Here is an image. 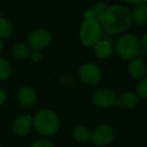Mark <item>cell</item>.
<instances>
[{
  "label": "cell",
  "mask_w": 147,
  "mask_h": 147,
  "mask_svg": "<svg viewBox=\"0 0 147 147\" xmlns=\"http://www.w3.org/2000/svg\"><path fill=\"white\" fill-rule=\"evenodd\" d=\"M98 19L108 33H121L130 26L132 13L124 5L116 4L108 7Z\"/></svg>",
  "instance_id": "cell-1"
},
{
  "label": "cell",
  "mask_w": 147,
  "mask_h": 147,
  "mask_svg": "<svg viewBox=\"0 0 147 147\" xmlns=\"http://www.w3.org/2000/svg\"><path fill=\"white\" fill-rule=\"evenodd\" d=\"M59 118L51 110H41L33 118V127L41 135L51 136L59 129Z\"/></svg>",
  "instance_id": "cell-2"
},
{
  "label": "cell",
  "mask_w": 147,
  "mask_h": 147,
  "mask_svg": "<svg viewBox=\"0 0 147 147\" xmlns=\"http://www.w3.org/2000/svg\"><path fill=\"white\" fill-rule=\"evenodd\" d=\"M102 36V26L97 17H88L83 21L80 31L81 41L86 47L95 45Z\"/></svg>",
  "instance_id": "cell-3"
},
{
  "label": "cell",
  "mask_w": 147,
  "mask_h": 147,
  "mask_svg": "<svg viewBox=\"0 0 147 147\" xmlns=\"http://www.w3.org/2000/svg\"><path fill=\"white\" fill-rule=\"evenodd\" d=\"M116 51L123 59H132L140 53V41L134 34H124L116 43Z\"/></svg>",
  "instance_id": "cell-4"
},
{
  "label": "cell",
  "mask_w": 147,
  "mask_h": 147,
  "mask_svg": "<svg viewBox=\"0 0 147 147\" xmlns=\"http://www.w3.org/2000/svg\"><path fill=\"white\" fill-rule=\"evenodd\" d=\"M101 69L95 63H88L83 65L79 69V77L83 82L89 85H97L101 79Z\"/></svg>",
  "instance_id": "cell-5"
},
{
  "label": "cell",
  "mask_w": 147,
  "mask_h": 147,
  "mask_svg": "<svg viewBox=\"0 0 147 147\" xmlns=\"http://www.w3.org/2000/svg\"><path fill=\"white\" fill-rule=\"evenodd\" d=\"M92 142L98 146H106L114 139V130L112 127L102 125L99 126L92 133Z\"/></svg>",
  "instance_id": "cell-6"
},
{
  "label": "cell",
  "mask_w": 147,
  "mask_h": 147,
  "mask_svg": "<svg viewBox=\"0 0 147 147\" xmlns=\"http://www.w3.org/2000/svg\"><path fill=\"white\" fill-rule=\"evenodd\" d=\"M116 94L111 89H100L93 96L95 105L101 108H111L116 103Z\"/></svg>",
  "instance_id": "cell-7"
},
{
  "label": "cell",
  "mask_w": 147,
  "mask_h": 147,
  "mask_svg": "<svg viewBox=\"0 0 147 147\" xmlns=\"http://www.w3.org/2000/svg\"><path fill=\"white\" fill-rule=\"evenodd\" d=\"M51 43V35L45 29H38L30 33L28 37V45L34 51H39L47 47Z\"/></svg>",
  "instance_id": "cell-8"
},
{
  "label": "cell",
  "mask_w": 147,
  "mask_h": 147,
  "mask_svg": "<svg viewBox=\"0 0 147 147\" xmlns=\"http://www.w3.org/2000/svg\"><path fill=\"white\" fill-rule=\"evenodd\" d=\"M33 127V118L29 115H21L17 117L12 123V130L15 134L26 135Z\"/></svg>",
  "instance_id": "cell-9"
},
{
  "label": "cell",
  "mask_w": 147,
  "mask_h": 147,
  "mask_svg": "<svg viewBox=\"0 0 147 147\" xmlns=\"http://www.w3.org/2000/svg\"><path fill=\"white\" fill-rule=\"evenodd\" d=\"M138 102H139V97L135 93L126 92V93H123L122 95H120L117 98L115 105L121 109L130 110V109L135 108L137 106V104H138Z\"/></svg>",
  "instance_id": "cell-10"
},
{
  "label": "cell",
  "mask_w": 147,
  "mask_h": 147,
  "mask_svg": "<svg viewBox=\"0 0 147 147\" xmlns=\"http://www.w3.org/2000/svg\"><path fill=\"white\" fill-rule=\"evenodd\" d=\"M36 93L30 87H22L18 92V101L23 107H32L36 103Z\"/></svg>",
  "instance_id": "cell-11"
},
{
  "label": "cell",
  "mask_w": 147,
  "mask_h": 147,
  "mask_svg": "<svg viewBox=\"0 0 147 147\" xmlns=\"http://www.w3.org/2000/svg\"><path fill=\"white\" fill-rule=\"evenodd\" d=\"M147 65L141 59H135L129 65V74L134 79H142L146 75Z\"/></svg>",
  "instance_id": "cell-12"
},
{
  "label": "cell",
  "mask_w": 147,
  "mask_h": 147,
  "mask_svg": "<svg viewBox=\"0 0 147 147\" xmlns=\"http://www.w3.org/2000/svg\"><path fill=\"white\" fill-rule=\"evenodd\" d=\"M132 19L137 25L147 24V5H137L132 12Z\"/></svg>",
  "instance_id": "cell-13"
},
{
  "label": "cell",
  "mask_w": 147,
  "mask_h": 147,
  "mask_svg": "<svg viewBox=\"0 0 147 147\" xmlns=\"http://www.w3.org/2000/svg\"><path fill=\"white\" fill-rule=\"evenodd\" d=\"M95 53L100 59H106L112 53V45L108 40H100L95 45Z\"/></svg>",
  "instance_id": "cell-14"
},
{
  "label": "cell",
  "mask_w": 147,
  "mask_h": 147,
  "mask_svg": "<svg viewBox=\"0 0 147 147\" xmlns=\"http://www.w3.org/2000/svg\"><path fill=\"white\" fill-rule=\"evenodd\" d=\"M73 137L79 142H87L91 140L92 132L90 131V129L85 126H77L73 130Z\"/></svg>",
  "instance_id": "cell-15"
},
{
  "label": "cell",
  "mask_w": 147,
  "mask_h": 147,
  "mask_svg": "<svg viewBox=\"0 0 147 147\" xmlns=\"http://www.w3.org/2000/svg\"><path fill=\"white\" fill-rule=\"evenodd\" d=\"M12 55L17 59H25L30 55V49L25 43H16L12 47Z\"/></svg>",
  "instance_id": "cell-16"
},
{
  "label": "cell",
  "mask_w": 147,
  "mask_h": 147,
  "mask_svg": "<svg viewBox=\"0 0 147 147\" xmlns=\"http://www.w3.org/2000/svg\"><path fill=\"white\" fill-rule=\"evenodd\" d=\"M13 32V26L7 19L0 17V39H6L10 37Z\"/></svg>",
  "instance_id": "cell-17"
},
{
  "label": "cell",
  "mask_w": 147,
  "mask_h": 147,
  "mask_svg": "<svg viewBox=\"0 0 147 147\" xmlns=\"http://www.w3.org/2000/svg\"><path fill=\"white\" fill-rule=\"evenodd\" d=\"M11 73L10 65L4 57H0V81H5L9 78Z\"/></svg>",
  "instance_id": "cell-18"
},
{
  "label": "cell",
  "mask_w": 147,
  "mask_h": 147,
  "mask_svg": "<svg viewBox=\"0 0 147 147\" xmlns=\"http://www.w3.org/2000/svg\"><path fill=\"white\" fill-rule=\"evenodd\" d=\"M137 96L142 99H147V78H142L136 85Z\"/></svg>",
  "instance_id": "cell-19"
},
{
  "label": "cell",
  "mask_w": 147,
  "mask_h": 147,
  "mask_svg": "<svg viewBox=\"0 0 147 147\" xmlns=\"http://www.w3.org/2000/svg\"><path fill=\"white\" fill-rule=\"evenodd\" d=\"M106 9H107L106 4H105V3H103V2H100V3H97V4H96V6H95V9L93 10V12H94L95 16L98 18V17L100 16V15L102 14V13L104 12Z\"/></svg>",
  "instance_id": "cell-20"
},
{
  "label": "cell",
  "mask_w": 147,
  "mask_h": 147,
  "mask_svg": "<svg viewBox=\"0 0 147 147\" xmlns=\"http://www.w3.org/2000/svg\"><path fill=\"white\" fill-rule=\"evenodd\" d=\"M31 147H55L53 144L49 140H37L36 142H34Z\"/></svg>",
  "instance_id": "cell-21"
},
{
  "label": "cell",
  "mask_w": 147,
  "mask_h": 147,
  "mask_svg": "<svg viewBox=\"0 0 147 147\" xmlns=\"http://www.w3.org/2000/svg\"><path fill=\"white\" fill-rule=\"evenodd\" d=\"M30 57L33 61L37 63V61H39L41 59H42V55H41V53L39 51H34V53L30 55Z\"/></svg>",
  "instance_id": "cell-22"
},
{
  "label": "cell",
  "mask_w": 147,
  "mask_h": 147,
  "mask_svg": "<svg viewBox=\"0 0 147 147\" xmlns=\"http://www.w3.org/2000/svg\"><path fill=\"white\" fill-rule=\"evenodd\" d=\"M7 94L5 92V90H3L2 88H0V106L2 104H4V102L6 101Z\"/></svg>",
  "instance_id": "cell-23"
},
{
  "label": "cell",
  "mask_w": 147,
  "mask_h": 147,
  "mask_svg": "<svg viewBox=\"0 0 147 147\" xmlns=\"http://www.w3.org/2000/svg\"><path fill=\"white\" fill-rule=\"evenodd\" d=\"M125 2H127L128 4H132V5H139L142 4L143 2H145L146 0H124Z\"/></svg>",
  "instance_id": "cell-24"
},
{
  "label": "cell",
  "mask_w": 147,
  "mask_h": 147,
  "mask_svg": "<svg viewBox=\"0 0 147 147\" xmlns=\"http://www.w3.org/2000/svg\"><path fill=\"white\" fill-rule=\"evenodd\" d=\"M141 43H142L143 47L147 51V33H145L142 37V40H141Z\"/></svg>",
  "instance_id": "cell-25"
},
{
  "label": "cell",
  "mask_w": 147,
  "mask_h": 147,
  "mask_svg": "<svg viewBox=\"0 0 147 147\" xmlns=\"http://www.w3.org/2000/svg\"><path fill=\"white\" fill-rule=\"evenodd\" d=\"M1 49H2V40L0 39V51H1Z\"/></svg>",
  "instance_id": "cell-26"
},
{
  "label": "cell",
  "mask_w": 147,
  "mask_h": 147,
  "mask_svg": "<svg viewBox=\"0 0 147 147\" xmlns=\"http://www.w3.org/2000/svg\"><path fill=\"white\" fill-rule=\"evenodd\" d=\"M0 147H3V146H1V145H0Z\"/></svg>",
  "instance_id": "cell-27"
},
{
  "label": "cell",
  "mask_w": 147,
  "mask_h": 147,
  "mask_svg": "<svg viewBox=\"0 0 147 147\" xmlns=\"http://www.w3.org/2000/svg\"><path fill=\"white\" fill-rule=\"evenodd\" d=\"M0 17H1V15H0Z\"/></svg>",
  "instance_id": "cell-28"
},
{
  "label": "cell",
  "mask_w": 147,
  "mask_h": 147,
  "mask_svg": "<svg viewBox=\"0 0 147 147\" xmlns=\"http://www.w3.org/2000/svg\"><path fill=\"white\" fill-rule=\"evenodd\" d=\"M146 2H147V0H146Z\"/></svg>",
  "instance_id": "cell-29"
}]
</instances>
